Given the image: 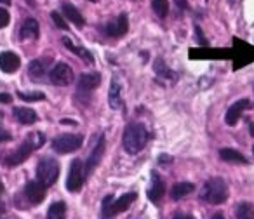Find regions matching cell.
I'll use <instances>...</instances> for the list:
<instances>
[{
	"instance_id": "8d00e7d4",
	"label": "cell",
	"mask_w": 254,
	"mask_h": 219,
	"mask_svg": "<svg viewBox=\"0 0 254 219\" xmlns=\"http://www.w3.org/2000/svg\"><path fill=\"white\" fill-rule=\"evenodd\" d=\"M61 124H64V125H68V124H70V125H77V122H75V120H66V118H63V120H61Z\"/></svg>"
},
{
	"instance_id": "60d3db41",
	"label": "cell",
	"mask_w": 254,
	"mask_h": 219,
	"mask_svg": "<svg viewBox=\"0 0 254 219\" xmlns=\"http://www.w3.org/2000/svg\"><path fill=\"white\" fill-rule=\"evenodd\" d=\"M2 190H4V186H2V181H0V193H2Z\"/></svg>"
},
{
	"instance_id": "f35d334b",
	"label": "cell",
	"mask_w": 254,
	"mask_h": 219,
	"mask_svg": "<svg viewBox=\"0 0 254 219\" xmlns=\"http://www.w3.org/2000/svg\"><path fill=\"white\" fill-rule=\"evenodd\" d=\"M212 219H225V218H223L221 214H214V216H212Z\"/></svg>"
},
{
	"instance_id": "484cf974",
	"label": "cell",
	"mask_w": 254,
	"mask_h": 219,
	"mask_svg": "<svg viewBox=\"0 0 254 219\" xmlns=\"http://www.w3.org/2000/svg\"><path fill=\"white\" fill-rule=\"evenodd\" d=\"M153 70H155V73L159 75V77H162V78H171V80H174V78H176V73H174L173 70H169V66H167V64L164 63L160 57L155 61V64H153Z\"/></svg>"
},
{
	"instance_id": "ba28073f",
	"label": "cell",
	"mask_w": 254,
	"mask_h": 219,
	"mask_svg": "<svg viewBox=\"0 0 254 219\" xmlns=\"http://www.w3.org/2000/svg\"><path fill=\"white\" fill-rule=\"evenodd\" d=\"M127 30H129V18H127V14L117 16L113 21L106 23V25L103 26V33L108 37H113V39L124 37L127 33Z\"/></svg>"
},
{
	"instance_id": "5b68a950",
	"label": "cell",
	"mask_w": 254,
	"mask_h": 219,
	"mask_svg": "<svg viewBox=\"0 0 254 219\" xmlns=\"http://www.w3.org/2000/svg\"><path fill=\"white\" fill-rule=\"evenodd\" d=\"M85 176H87V167L85 162H82L80 159L71 160L70 164V170H68V177H66V190L71 193H77L82 190L85 183Z\"/></svg>"
},
{
	"instance_id": "44dd1931",
	"label": "cell",
	"mask_w": 254,
	"mask_h": 219,
	"mask_svg": "<svg viewBox=\"0 0 254 219\" xmlns=\"http://www.w3.org/2000/svg\"><path fill=\"white\" fill-rule=\"evenodd\" d=\"M219 159L225 160V162H230V164H247L246 157L233 148H221L219 150Z\"/></svg>"
},
{
	"instance_id": "f546056e",
	"label": "cell",
	"mask_w": 254,
	"mask_h": 219,
	"mask_svg": "<svg viewBox=\"0 0 254 219\" xmlns=\"http://www.w3.org/2000/svg\"><path fill=\"white\" fill-rule=\"evenodd\" d=\"M9 21H11V16H9L7 9L0 7V28H5L9 25Z\"/></svg>"
},
{
	"instance_id": "b9f144b4",
	"label": "cell",
	"mask_w": 254,
	"mask_h": 219,
	"mask_svg": "<svg viewBox=\"0 0 254 219\" xmlns=\"http://www.w3.org/2000/svg\"><path fill=\"white\" fill-rule=\"evenodd\" d=\"M253 153H254V148H253Z\"/></svg>"
},
{
	"instance_id": "d6a6232c",
	"label": "cell",
	"mask_w": 254,
	"mask_h": 219,
	"mask_svg": "<svg viewBox=\"0 0 254 219\" xmlns=\"http://www.w3.org/2000/svg\"><path fill=\"white\" fill-rule=\"evenodd\" d=\"M174 2H176L178 9H181V11H187V9H188V2H187V0H174Z\"/></svg>"
},
{
	"instance_id": "7a4b0ae2",
	"label": "cell",
	"mask_w": 254,
	"mask_h": 219,
	"mask_svg": "<svg viewBox=\"0 0 254 219\" xmlns=\"http://www.w3.org/2000/svg\"><path fill=\"white\" fill-rule=\"evenodd\" d=\"M44 143H46V136H44L42 132H33V134H30L28 138L19 145V148L14 150V152L5 159V165L7 167L21 165L37 148H40V146L44 145Z\"/></svg>"
},
{
	"instance_id": "603a6c76",
	"label": "cell",
	"mask_w": 254,
	"mask_h": 219,
	"mask_svg": "<svg viewBox=\"0 0 254 219\" xmlns=\"http://www.w3.org/2000/svg\"><path fill=\"white\" fill-rule=\"evenodd\" d=\"M195 190V186L191 183H176L171 190V197L174 200H180V198H185L187 195H190L191 191Z\"/></svg>"
},
{
	"instance_id": "d6986e66",
	"label": "cell",
	"mask_w": 254,
	"mask_h": 219,
	"mask_svg": "<svg viewBox=\"0 0 254 219\" xmlns=\"http://www.w3.org/2000/svg\"><path fill=\"white\" fill-rule=\"evenodd\" d=\"M19 37L23 40H35L39 37V23H37V19H25L21 25V30H19Z\"/></svg>"
},
{
	"instance_id": "83f0119b",
	"label": "cell",
	"mask_w": 254,
	"mask_h": 219,
	"mask_svg": "<svg viewBox=\"0 0 254 219\" xmlns=\"http://www.w3.org/2000/svg\"><path fill=\"white\" fill-rule=\"evenodd\" d=\"M18 98L23 101H40V99H46L44 92H18Z\"/></svg>"
},
{
	"instance_id": "74e56055",
	"label": "cell",
	"mask_w": 254,
	"mask_h": 219,
	"mask_svg": "<svg viewBox=\"0 0 254 219\" xmlns=\"http://www.w3.org/2000/svg\"><path fill=\"white\" fill-rule=\"evenodd\" d=\"M249 129H251V136H254V122H249Z\"/></svg>"
},
{
	"instance_id": "4dcf8cb0",
	"label": "cell",
	"mask_w": 254,
	"mask_h": 219,
	"mask_svg": "<svg viewBox=\"0 0 254 219\" xmlns=\"http://www.w3.org/2000/svg\"><path fill=\"white\" fill-rule=\"evenodd\" d=\"M11 139H12L11 132H7V131H5V129L0 127V143H4V141H11Z\"/></svg>"
},
{
	"instance_id": "e575fe53",
	"label": "cell",
	"mask_w": 254,
	"mask_h": 219,
	"mask_svg": "<svg viewBox=\"0 0 254 219\" xmlns=\"http://www.w3.org/2000/svg\"><path fill=\"white\" fill-rule=\"evenodd\" d=\"M12 101V98H11V94H0V103H11Z\"/></svg>"
},
{
	"instance_id": "9a60e30c",
	"label": "cell",
	"mask_w": 254,
	"mask_h": 219,
	"mask_svg": "<svg viewBox=\"0 0 254 219\" xmlns=\"http://www.w3.org/2000/svg\"><path fill=\"white\" fill-rule=\"evenodd\" d=\"M12 113H14L16 120H18L19 124H23V125H33L37 120H39V117H37V113H35V110L26 108V106H16V108L12 110Z\"/></svg>"
},
{
	"instance_id": "30bf717a",
	"label": "cell",
	"mask_w": 254,
	"mask_h": 219,
	"mask_svg": "<svg viewBox=\"0 0 254 219\" xmlns=\"http://www.w3.org/2000/svg\"><path fill=\"white\" fill-rule=\"evenodd\" d=\"M46 190L47 188L44 186L40 181H30L25 186V195L32 205H39V204H42L44 198H46V193H47Z\"/></svg>"
},
{
	"instance_id": "1f68e13d",
	"label": "cell",
	"mask_w": 254,
	"mask_h": 219,
	"mask_svg": "<svg viewBox=\"0 0 254 219\" xmlns=\"http://www.w3.org/2000/svg\"><path fill=\"white\" fill-rule=\"evenodd\" d=\"M195 32H197V39H198V42L202 44V46H207V40L204 39V35H202V30L198 28V26H195Z\"/></svg>"
},
{
	"instance_id": "6da1fadb",
	"label": "cell",
	"mask_w": 254,
	"mask_h": 219,
	"mask_svg": "<svg viewBox=\"0 0 254 219\" xmlns=\"http://www.w3.org/2000/svg\"><path fill=\"white\" fill-rule=\"evenodd\" d=\"M148 138H150V134L145 125L138 124V122H132V124L127 125L126 131H124V136H122L124 150H126L129 155H136V153H139L146 146Z\"/></svg>"
},
{
	"instance_id": "cb8c5ba5",
	"label": "cell",
	"mask_w": 254,
	"mask_h": 219,
	"mask_svg": "<svg viewBox=\"0 0 254 219\" xmlns=\"http://www.w3.org/2000/svg\"><path fill=\"white\" fill-rule=\"evenodd\" d=\"M47 219H66V204L54 202L47 211Z\"/></svg>"
},
{
	"instance_id": "e0dca14e",
	"label": "cell",
	"mask_w": 254,
	"mask_h": 219,
	"mask_svg": "<svg viewBox=\"0 0 254 219\" xmlns=\"http://www.w3.org/2000/svg\"><path fill=\"white\" fill-rule=\"evenodd\" d=\"M108 105L112 110H120L122 108V87H120L119 80L113 78L112 84H110L108 91Z\"/></svg>"
},
{
	"instance_id": "4316f807",
	"label": "cell",
	"mask_w": 254,
	"mask_h": 219,
	"mask_svg": "<svg viewBox=\"0 0 254 219\" xmlns=\"http://www.w3.org/2000/svg\"><path fill=\"white\" fill-rule=\"evenodd\" d=\"M152 9L159 18H166L169 14V2L167 0H152Z\"/></svg>"
},
{
	"instance_id": "ab89813d",
	"label": "cell",
	"mask_w": 254,
	"mask_h": 219,
	"mask_svg": "<svg viewBox=\"0 0 254 219\" xmlns=\"http://www.w3.org/2000/svg\"><path fill=\"white\" fill-rule=\"evenodd\" d=\"M0 2H4V4H9V2H11V0H0Z\"/></svg>"
},
{
	"instance_id": "7c38bea8",
	"label": "cell",
	"mask_w": 254,
	"mask_h": 219,
	"mask_svg": "<svg viewBox=\"0 0 254 219\" xmlns=\"http://www.w3.org/2000/svg\"><path fill=\"white\" fill-rule=\"evenodd\" d=\"M51 64L49 57H42V59H33L28 66V75L33 82H42L47 75V68Z\"/></svg>"
},
{
	"instance_id": "8992f818",
	"label": "cell",
	"mask_w": 254,
	"mask_h": 219,
	"mask_svg": "<svg viewBox=\"0 0 254 219\" xmlns=\"http://www.w3.org/2000/svg\"><path fill=\"white\" fill-rule=\"evenodd\" d=\"M82 143H84V138L80 134H61L53 141V150L56 153H61V155L73 153L80 148Z\"/></svg>"
},
{
	"instance_id": "52a82bcc",
	"label": "cell",
	"mask_w": 254,
	"mask_h": 219,
	"mask_svg": "<svg viewBox=\"0 0 254 219\" xmlns=\"http://www.w3.org/2000/svg\"><path fill=\"white\" fill-rule=\"evenodd\" d=\"M75 75L71 66H68L66 63H58L51 68L49 71V80L51 84L54 85H60V87H64V85H70L73 82Z\"/></svg>"
},
{
	"instance_id": "3957f363",
	"label": "cell",
	"mask_w": 254,
	"mask_h": 219,
	"mask_svg": "<svg viewBox=\"0 0 254 219\" xmlns=\"http://www.w3.org/2000/svg\"><path fill=\"white\" fill-rule=\"evenodd\" d=\"M200 198L207 204L219 205L228 198V186L221 177H211L200 191Z\"/></svg>"
},
{
	"instance_id": "4fadbf2b",
	"label": "cell",
	"mask_w": 254,
	"mask_h": 219,
	"mask_svg": "<svg viewBox=\"0 0 254 219\" xmlns=\"http://www.w3.org/2000/svg\"><path fill=\"white\" fill-rule=\"evenodd\" d=\"M19 66H21V61H19L18 54L11 53V51L0 54V70L4 73H14L19 70Z\"/></svg>"
},
{
	"instance_id": "ac0fdd59",
	"label": "cell",
	"mask_w": 254,
	"mask_h": 219,
	"mask_svg": "<svg viewBox=\"0 0 254 219\" xmlns=\"http://www.w3.org/2000/svg\"><path fill=\"white\" fill-rule=\"evenodd\" d=\"M61 11H63V14L68 18V21H71L73 25L80 26V28L85 25L84 16H82L80 11H78V9L75 7L73 4H70V2H63V4H61Z\"/></svg>"
},
{
	"instance_id": "8fae6325",
	"label": "cell",
	"mask_w": 254,
	"mask_h": 219,
	"mask_svg": "<svg viewBox=\"0 0 254 219\" xmlns=\"http://www.w3.org/2000/svg\"><path fill=\"white\" fill-rule=\"evenodd\" d=\"M247 108H251L249 99H239V101L233 103V105L228 108V111H226V115H225V122L228 125H235Z\"/></svg>"
},
{
	"instance_id": "d4e9b609",
	"label": "cell",
	"mask_w": 254,
	"mask_h": 219,
	"mask_svg": "<svg viewBox=\"0 0 254 219\" xmlns=\"http://www.w3.org/2000/svg\"><path fill=\"white\" fill-rule=\"evenodd\" d=\"M237 219H254V205L249 202H240L235 209Z\"/></svg>"
},
{
	"instance_id": "9c48e42d",
	"label": "cell",
	"mask_w": 254,
	"mask_h": 219,
	"mask_svg": "<svg viewBox=\"0 0 254 219\" xmlns=\"http://www.w3.org/2000/svg\"><path fill=\"white\" fill-rule=\"evenodd\" d=\"M99 84H101L99 73H82L77 82V94H91Z\"/></svg>"
},
{
	"instance_id": "2e32d148",
	"label": "cell",
	"mask_w": 254,
	"mask_h": 219,
	"mask_svg": "<svg viewBox=\"0 0 254 219\" xmlns=\"http://www.w3.org/2000/svg\"><path fill=\"white\" fill-rule=\"evenodd\" d=\"M166 193V184H164L162 177L159 176V172H152V188L148 191V198L153 204H159V200Z\"/></svg>"
},
{
	"instance_id": "ffe728a7",
	"label": "cell",
	"mask_w": 254,
	"mask_h": 219,
	"mask_svg": "<svg viewBox=\"0 0 254 219\" xmlns=\"http://www.w3.org/2000/svg\"><path fill=\"white\" fill-rule=\"evenodd\" d=\"M136 198H138V195H136V193H126V195H122L119 200H113L112 216H117V214H120V212L127 211V209L132 205V202H134Z\"/></svg>"
},
{
	"instance_id": "f1b7e54d",
	"label": "cell",
	"mask_w": 254,
	"mask_h": 219,
	"mask_svg": "<svg viewBox=\"0 0 254 219\" xmlns=\"http://www.w3.org/2000/svg\"><path fill=\"white\" fill-rule=\"evenodd\" d=\"M51 18H53V21H54V25L58 26L60 30H68V25H66V21L63 19V16L60 14V12H56V11H53L51 12Z\"/></svg>"
},
{
	"instance_id": "277c9868",
	"label": "cell",
	"mask_w": 254,
	"mask_h": 219,
	"mask_svg": "<svg viewBox=\"0 0 254 219\" xmlns=\"http://www.w3.org/2000/svg\"><path fill=\"white\" fill-rule=\"evenodd\" d=\"M60 177V164L58 160L51 159V157H44L40 159L39 165H37V181L44 184L46 188L53 186Z\"/></svg>"
},
{
	"instance_id": "7bdbcfd3",
	"label": "cell",
	"mask_w": 254,
	"mask_h": 219,
	"mask_svg": "<svg viewBox=\"0 0 254 219\" xmlns=\"http://www.w3.org/2000/svg\"><path fill=\"white\" fill-rule=\"evenodd\" d=\"M230 2H233V0H230Z\"/></svg>"
},
{
	"instance_id": "d590c367",
	"label": "cell",
	"mask_w": 254,
	"mask_h": 219,
	"mask_svg": "<svg viewBox=\"0 0 254 219\" xmlns=\"http://www.w3.org/2000/svg\"><path fill=\"white\" fill-rule=\"evenodd\" d=\"M171 160H173V159H171L169 155H160L159 162H160V164H164V162H171Z\"/></svg>"
},
{
	"instance_id": "7402d4cb",
	"label": "cell",
	"mask_w": 254,
	"mask_h": 219,
	"mask_svg": "<svg viewBox=\"0 0 254 219\" xmlns=\"http://www.w3.org/2000/svg\"><path fill=\"white\" fill-rule=\"evenodd\" d=\"M63 44H64V47H66V49H70L71 53H75L78 57H84L87 63H94V57H92V54L89 53L87 49H84V47H77L70 39H68V37H64V39H63Z\"/></svg>"
},
{
	"instance_id": "836d02e7",
	"label": "cell",
	"mask_w": 254,
	"mask_h": 219,
	"mask_svg": "<svg viewBox=\"0 0 254 219\" xmlns=\"http://www.w3.org/2000/svg\"><path fill=\"white\" fill-rule=\"evenodd\" d=\"M174 219H195V218L190 214H185V212H176V214H174Z\"/></svg>"
},
{
	"instance_id": "5bb4252c",
	"label": "cell",
	"mask_w": 254,
	"mask_h": 219,
	"mask_svg": "<svg viewBox=\"0 0 254 219\" xmlns=\"http://www.w3.org/2000/svg\"><path fill=\"white\" fill-rule=\"evenodd\" d=\"M105 148H106V143H105V136H99L98 143H96L94 150L91 152V155H89L87 159V164H85V167H87V174L92 172V169H94L96 165H98L99 162H101L103 155H105Z\"/></svg>"
}]
</instances>
